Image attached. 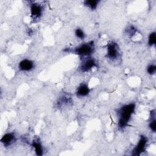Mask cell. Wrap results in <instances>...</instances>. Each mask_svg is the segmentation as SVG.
Wrapping results in <instances>:
<instances>
[{
	"instance_id": "5b68a950",
	"label": "cell",
	"mask_w": 156,
	"mask_h": 156,
	"mask_svg": "<svg viewBox=\"0 0 156 156\" xmlns=\"http://www.w3.org/2000/svg\"><path fill=\"white\" fill-rule=\"evenodd\" d=\"M96 66L97 65L95 60L93 58L88 57L83 61V63L80 66V69L83 72H88Z\"/></svg>"
},
{
	"instance_id": "6da1fadb",
	"label": "cell",
	"mask_w": 156,
	"mask_h": 156,
	"mask_svg": "<svg viewBox=\"0 0 156 156\" xmlns=\"http://www.w3.org/2000/svg\"><path fill=\"white\" fill-rule=\"evenodd\" d=\"M135 110V104L133 103L124 105L118 109L117 112L118 116V126L119 129H123L128 125Z\"/></svg>"
},
{
	"instance_id": "ba28073f",
	"label": "cell",
	"mask_w": 156,
	"mask_h": 156,
	"mask_svg": "<svg viewBox=\"0 0 156 156\" xmlns=\"http://www.w3.org/2000/svg\"><path fill=\"white\" fill-rule=\"evenodd\" d=\"M15 140V135L12 132L5 133L1 138V142L5 146L12 144Z\"/></svg>"
},
{
	"instance_id": "3957f363",
	"label": "cell",
	"mask_w": 156,
	"mask_h": 156,
	"mask_svg": "<svg viewBox=\"0 0 156 156\" xmlns=\"http://www.w3.org/2000/svg\"><path fill=\"white\" fill-rule=\"evenodd\" d=\"M118 44L114 42L109 43L107 46V57L112 60L116 59L119 56Z\"/></svg>"
},
{
	"instance_id": "30bf717a",
	"label": "cell",
	"mask_w": 156,
	"mask_h": 156,
	"mask_svg": "<svg viewBox=\"0 0 156 156\" xmlns=\"http://www.w3.org/2000/svg\"><path fill=\"white\" fill-rule=\"evenodd\" d=\"M32 145L37 155H41L43 154V147L39 141H34Z\"/></svg>"
},
{
	"instance_id": "8fae6325",
	"label": "cell",
	"mask_w": 156,
	"mask_h": 156,
	"mask_svg": "<svg viewBox=\"0 0 156 156\" xmlns=\"http://www.w3.org/2000/svg\"><path fill=\"white\" fill-rule=\"evenodd\" d=\"M99 1L97 0H87L83 2L85 5L91 9V10H94L97 8Z\"/></svg>"
},
{
	"instance_id": "5bb4252c",
	"label": "cell",
	"mask_w": 156,
	"mask_h": 156,
	"mask_svg": "<svg viewBox=\"0 0 156 156\" xmlns=\"http://www.w3.org/2000/svg\"><path fill=\"white\" fill-rule=\"evenodd\" d=\"M155 71H156V66L154 64L150 65L147 66V72L148 73V74H149L151 75H152V74H154L155 73Z\"/></svg>"
},
{
	"instance_id": "4fadbf2b",
	"label": "cell",
	"mask_w": 156,
	"mask_h": 156,
	"mask_svg": "<svg viewBox=\"0 0 156 156\" xmlns=\"http://www.w3.org/2000/svg\"><path fill=\"white\" fill-rule=\"evenodd\" d=\"M75 35L76 36L77 38L81 39V40L83 39L85 37V34L83 30L80 28H77L75 30Z\"/></svg>"
},
{
	"instance_id": "7c38bea8",
	"label": "cell",
	"mask_w": 156,
	"mask_h": 156,
	"mask_svg": "<svg viewBox=\"0 0 156 156\" xmlns=\"http://www.w3.org/2000/svg\"><path fill=\"white\" fill-rule=\"evenodd\" d=\"M156 42V33L155 32H151L148 37V44L150 46H152L155 44Z\"/></svg>"
},
{
	"instance_id": "52a82bcc",
	"label": "cell",
	"mask_w": 156,
	"mask_h": 156,
	"mask_svg": "<svg viewBox=\"0 0 156 156\" xmlns=\"http://www.w3.org/2000/svg\"><path fill=\"white\" fill-rule=\"evenodd\" d=\"M30 14L34 19L38 18L41 16L43 12V8L41 5L37 3H32L30 6Z\"/></svg>"
},
{
	"instance_id": "9c48e42d",
	"label": "cell",
	"mask_w": 156,
	"mask_h": 156,
	"mask_svg": "<svg viewBox=\"0 0 156 156\" xmlns=\"http://www.w3.org/2000/svg\"><path fill=\"white\" fill-rule=\"evenodd\" d=\"M90 91V88L85 83H82L79 86L77 89L76 94L79 97H85L87 96Z\"/></svg>"
},
{
	"instance_id": "8992f818",
	"label": "cell",
	"mask_w": 156,
	"mask_h": 156,
	"mask_svg": "<svg viewBox=\"0 0 156 156\" xmlns=\"http://www.w3.org/2000/svg\"><path fill=\"white\" fill-rule=\"evenodd\" d=\"M34 68V63L29 59H23L18 64V68L22 71H29Z\"/></svg>"
},
{
	"instance_id": "7a4b0ae2",
	"label": "cell",
	"mask_w": 156,
	"mask_h": 156,
	"mask_svg": "<svg viewBox=\"0 0 156 156\" xmlns=\"http://www.w3.org/2000/svg\"><path fill=\"white\" fill-rule=\"evenodd\" d=\"M93 43L89 42L82 44L75 49L76 54L82 57H90L94 51Z\"/></svg>"
},
{
	"instance_id": "277c9868",
	"label": "cell",
	"mask_w": 156,
	"mask_h": 156,
	"mask_svg": "<svg viewBox=\"0 0 156 156\" xmlns=\"http://www.w3.org/2000/svg\"><path fill=\"white\" fill-rule=\"evenodd\" d=\"M147 143V139L144 136H141L137 144L133 151V155H139L144 151Z\"/></svg>"
},
{
	"instance_id": "9a60e30c",
	"label": "cell",
	"mask_w": 156,
	"mask_h": 156,
	"mask_svg": "<svg viewBox=\"0 0 156 156\" xmlns=\"http://www.w3.org/2000/svg\"><path fill=\"white\" fill-rule=\"evenodd\" d=\"M149 128L153 132H155L156 131V120L155 119V117L151 119V121L149 122Z\"/></svg>"
}]
</instances>
